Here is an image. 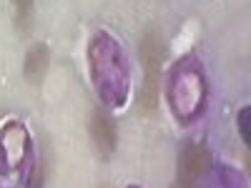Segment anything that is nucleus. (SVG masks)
Masks as SVG:
<instances>
[{
  "label": "nucleus",
  "mask_w": 251,
  "mask_h": 188,
  "mask_svg": "<svg viewBox=\"0 0 251 188\" xmlns=\"http://www.w3.org/2000/svg\"><path fill=\"white\" fill-rule=\"evenodd\" d=\"M208 171V151L203 145H188L181 156V171H178V181H186L191 183L199 178V176H206Z\"/></svg>",
  "instance_id": "nucleus-6"
},
{
  "label": "nucleus",
  "mask_w": 251,
  "mask_h": 188,
  "mask_svg": "<svg viewBox=\"0 0 251 188\" xmlns=\"http://www.w3.org/2000/svg\"><path fill=\"white\" fill-rule=\"evenodd\" d=\"M141 55H143V98L146 106L156 108L158 100V88H161V60H163V40L158 38V33H149L143 35L141 43Z\"/></svg>",
  "instance_id": "nucleus-4"
},
{
  "label": "nucleus",
  "mask_w": 251,
  "mask_h": 188,
  "mask_svg": "<svg viewBox=\"0 0 251 188\" xmlns=\"http://www.w3.org/2000/svg\"><path fill=\"white\" fill-rule=\"evenodd\" d=\"M166 98H169V108L174 118L181 125L194 123L208 98V83H206V68L201 60L194 55L178 58L171 70H169V83H166Z\"/></svg>",
  "instance_id": "nucleus-2"
},
{
  "label": "nucleus",
  "mask_w": 251,
  "mask_h": 188,
  "mask_svg": "<svg viewBox=\"0 0 251 188\" xmlns=\"http://www.w3.org/2000/svg\"><path fill=\"white\" fill-rule=\"evenodd\" d=\"M15 5H18L20 18H25V15H28V10H30V0H15Z\"/></svg>",
  "instance_id": "nucleus-10"
},
{
  "label": "nucleus",
  "mask_w": 251,
  "mask_h": 188,
  "mask_svg": "<svg viewBox=\"0 0 251 188\" xmlns=\"http://www.w3.org/2000/svg\"><path fill=\"white\" fill-rule=\"evenodd\" d=\"M88 75L100 103L111 111H118L131 95V66L126 50L108 30H96L86 48Z\"/></svg>",
  "instance_id": "nucleus-1"
},
{
  "label": "nucleus",
  "mask_w": 251,
  "mask_h": 188,
  "mask_svg": "<svg viewBox=\"0 0 251 188\" xmlns=\"http://www.w3.org/2000/svg\"><path fill=\"white\" fill-rule=\"evenodd\" d=\"M239 133H241L244 143L249 145V151H251V106L239 111Z\"/></svg>",
  "instance_id": "nucleus-9"
},
{
  "label": "nucleus",
  "mask_w": 251,
  "mask_h": 188,
  "mask_svg": "<svg viewBox=\"0 0 251 188\" xmlns=\"http://www.w3.org/2000/svg\"><path fill=\"white\" fill-rule=\"evenodd\" d=\"M128 188H141V186H128Z\"/></svg>",
  "instance_id": "nucleus-12"
},
{
  "label": "nucleus",
  "mask_w": 251,
  "mask_h": 188,
  "mask_svg": "<svg viewBox=\"0 0 251 188\" xmlns=\"http://www.w3.org/2000/svg\"><path fill=\"white\" fill-rule=\"evenodd\" d=\"M203 188H249V186H246V178L236 168H231V165H216L208 173Z\"/></svg>",
  "instance_id": "nucleus-8"
},
{
  "label": "nucleus",
  "mask_w": 251,
  "mask_h": 188,
  "mask_svg": "<svg viewBox=\"0 0 251 188\" xmlns=\"http://www.w3.org/2000/svg\"><path fill=\"white\" fill-rule=\"evenodd\" d=\"M174 188H194V186H191V183H186V181H178Z\"/></svg>",
  "instance_id": "nucleus-11"
},
{
  "label": "nucleus",
  "mask_w": 251,
  "mask_h": 188,
  "mask_svg": "<svg viewBox=\"0 0 251 188\" xmlns=\"http://www.w3.org/2000/svg\"><path fill=\"white\" fill-rule=\"evenodd\" d=\"M33 138L25 123L8 120L0 125V178L28 181L33 173Z\"/></svg>",
  "instance_id": "nucleus-3"
},
{
  "label": "nucleus",
  "mask_w": 251,
  "mask_h": 188,
  "mask_svg": "<svg viewBox=\"0 0 251 188\" xmlns=\"http://www.w3.org/2000/svg\"><path fill=\"white\" fill-rule=\"evenodd\" d=\"M50 66V50L43 43H35L30 46V50L25 53V63H23V73L30 83H40L48 73Z\"/></svg>",
  "instance_id": "nucleus-7"
},
{
  "label": "nucleus",
  "mask_w": 251,
  "mask_h": 188,
  "mask_svg": "<svg viewBox=\"0 0 251 188\" xmlns=\"http://www.w3.org/2000/svg\"><path fill=\"white\" fill-rule=\"evenodd\" d=\"M91 138L96 143V148L103 153V158H111V153L116 148V125L108 118V113L96 111L91 116Z\"/></svg>",
  "instance_id": "nucleus-5"
}]
</instances>
